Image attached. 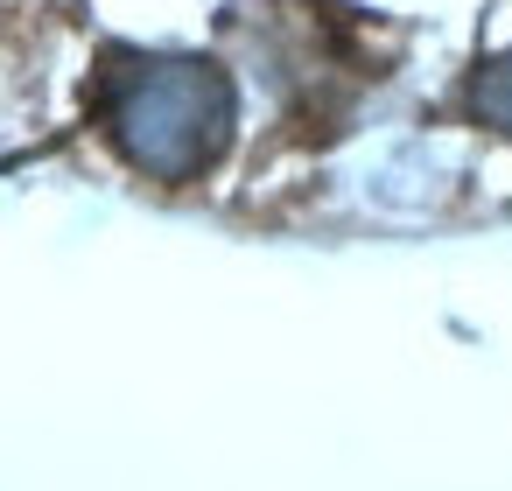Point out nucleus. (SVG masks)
Wrapping results in <instances>:
<instances>
[{"mask_svg": "<svg viewBox=\"0 0 512 491\" xmlns=\"http://www.w3.org/2000/svg\"><path fill=\"white\" fill-rule=\"evenodd\" d=\"M456 113H463L477 134H491V141L512 148V43L484 50V57L463 71V85H456Z\"/></svg>", "mask_w": 512, "mask_h": 491, "instance_id": "f03ea898", "label": "nucleus"}, {"mask_svg": "<svg viewBox=\"0 0 512 491\" xmlns=\"http://www.w3.org/2000/svg\"><path fill=\"white\" fill-rule=\"evenodd\" d=\"M85 120L127 176L155 190H197L239 141V85L204 50L106 43L85 85Z\"/></svg>", "mask_w": 512, "mask_h": 491, "instance_id": "f257e3e1", "label": "nucleus"}]
</instances>
